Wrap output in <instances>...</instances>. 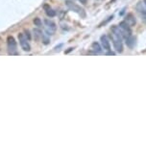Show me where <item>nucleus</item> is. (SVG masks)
Returning <instances> with one entry per match:
<instances>
[{
	"mask_svg": "<svg viewBox=\"0 0 146 147\" xmlns=\"http://www.w3.org/2000/svg\"><path fill=\"white\" fill-rule=\"evenodd\" d=\"M143 3L145 4V6H146V0H143Z\"/></svg>",
	"mask_w": 146,
	"mask_h": 147,
	"instance_id": "19",
	"label": "nucleus"
},
{
	"mask_svg": "<svg viewBox=\"0 0 146 147\" xmlns=\"http://www.w3.org/2000/svg\"><path fill=\"white\" fill-rule=\"evenodd\" d=\"M34 35L37 39H39V38H42V33L39 29H35L34 30Z\"/></svg>",
	"mask_w": 146,
	"mask_h": 147,
	"instance_id": "13",
	"label": "nucleus"
},
{
	"mask_svg": "<svg viewBox=\"0 0 146 147\" xmlns=\"http://www.w3.org/2000/svg\"><path fill=\"white\" fill-rule=\"evenodd\" d=\"M126 39L127 45L129 46V47H131V48H133L134 46H135V44H136V39L131 35V36H129L127 39Z\"/></svg>",
	"mask_w": 146,
	"mask_h": 147,
	"instance_id": "11",
	"label": "nucleus"
},
{
	"mask_svg": "<svg viewBox=\"0 0 146 147\" xmlns=\"http://www.w3.org/2000/svg\"><path fill=\"white\" fill-rule=\"evenodd\" d=\"M101 43H102V47L107 50V51H110V44L109 41L107 36H102L101 37Z\"/></svg>",
	"mask_w": 146,
	"mask_h": 147,
	"instance_id": "8",
	"label": "nucleus"
},
{
	"mask_svg": "<svg viewBox=\"0 0 146 147\" xmlns=\"http://www.w3.org/2000/svg\"><path fill=\"white\" fill-rule=\"evenodd\" d=\"M125 21H126L129 25H130L131 27L132 26H135L136 23V17H135V16H134L133 13H128L126 16V19H125Z\"/></svg>",
	"mask_w": 146,
	"mask_h": 147,
	"instance_id": "9",
	"label": "nucleus"
},
{
	"mask_svg": "<svg viewBox=\"0 0 146 147\" xmlns=\"http://www.w3.org/2000/svg\"><path fill=\"white\" fill-rule=\"evenodd\" d=\"M112 39H113V43H114V49H115L118 53L122 52V51H123V43H122V39H118V38L113 36V35H112Z\"/></svg>",
	"mask_w": 146,
	"mask_h": 147,
	"instance_id": "6",
	"label": "nucleus"
},
{
	"mask_svg": "<svg viewBox=\"0 0 146 147\" xmlns=\"http://www.w3.org/2000/svg\"><path fill=\"white\" fill-rule=\"evenodd\" d=\"M78 1H80L82 4H86L87 2H88V0H78Z\"/></svg>",
	"mask_w": 146,
	"mask_h": 147,
	"instance_id": "18",
	"label": "nucleus"
},
{
	"mask_svg": "<svg viewBox=\"0 0 146 147\" xmlns=\"http://www.w3.org/2000/svg\"><path fill=\"white\" fill-rule=\"evenodd\" d=\"M91 49L93 50L94 52H96V53L102 52V47H101L100 44H99L98 43H96V41H94V43L91 44Z\"/></svg>",
	"mask_w": 146,
	"mask_h": 147,
	"instance_id": "12",
	"label": "nucleus"
},
{
	"mask_svg": "<svg viewBox=\"0 0 146 147\" xmlns=\"http://www.w3.org/2000/svg\"><path fill=\"white\" fill-rule=\"evenodd\" d=\"M44 24L46 27V32L48 33V35H53L57 30V26H56V23L52 20L45 19L44 20Z\"/></svg>",
	"mask_w": 146,
	"mask_h": 147,
	"instance_id": "5",
	"label": "nucleus"
},
{
	"mask_svg": "<svg viewBox=\"0 0 146 147\" xmlns=\"http://www.w3.org/2000/svg\"><path fill=\"white\" fill-rule=\"evenodd\" d=\"M18 39H19V43L21 48L24 50V51H30L31 50V46L29 44V41L27 38H25L24 34H19L18 35Z\"/></svg>",
	"mask_w": 146,
	"mask_h": 147,
	"instance_id": "4",
	"label": "nucleus"
},
{
	"mask_svg": "<svg viewBox=\"0 0 146 147\" xmlns=\"http://www.w3.org/2000/svg\"><path fill=\"white\" fill-rule=\"evenodd\" d=\"M119 29L122 34V38L123 39H127L129 36L132 35V31H131V26L126 22V21H122L119 23Z\"/></svg>",
	"mask_w": 146,
	"mask_h": 147,
	"instance_id": "2",
	"label": "nucleus"
},
{
	"mask_svg": "<svg viewBox=\"0 0 146 147\" xmlns=\"http://www.w3.org/2000/svg\"><path fill=\"white\" fill-rule=\"evenodd\" d=\"M107 55H110V56H114V53L112 52V51H108Z\"/></svg>",
	"mask_w": 146,
	"mask_h": 147,
	"instance_id": "17",
	"label": "nucleus"
},
{
	"mask_svg": "<svg viewBox=\"0 0 146 147\" xmlns=\"http://www.w3.org/2000/svg\"><path fill=\"white\" fill-rule=\"evenodd\" d=\"M34 23L36 24L37 26H41V21H40V19H39V18H38V17L34 19Z\"/></svg>",
	"mask_w": 146,
	"mask_h": 147,
	"instance_id": "15",
	"label": "nucleus"
},
{
	"mask_svg": "<svg viewBox=\"0 0 146 147\" xmlns=\"http://www.w3.org/2000/svg\"><path fill=\"white\" fill-rule=\"evenodd\" d=\"M65 5H66L68 9H69V10H71L72 12L77 13L78 15H80V16H83V17L86 16V13H85L84 9H82L81 7L78 6V5H76V4L73 3V2H71V1H66V2H65Z\"/></svg>",
	"mask_w": 146,
	"mask_h": 147,
	"instance_id": "3",
	"label": "nucleus"
},
{
	"mask_svg": "<svg viewBox=\"0 0 146 147\" xmlns=\"http://www.w3.org/2000/svg\"><path fill=\"white\" fill-rule=\"evenodd\" d=\"M46 13H47V16H50V17H53V16H56V12L52 9H48V10H46Z\"/></svg>",
	"mask_w": 146,
	"mask_h": 147,
	"instance_id": "14",
	"label": "nucleus"
},
{
	"mask_svg": "<svg viewBox=\"0 0 146 147\" xmlns=\"http://www.w3.org/2000/svg\"><path fill=\"white\" fill-rule=\"evenodd\" d=\"M110 31H112V34H113V36L116 37L118 39H123L122 38V34H121V31H120L119 27L118 26H113L110 28Z\"/></svg>",
	"mask_w": 146,
	"mask_h": 147,
	"instance_id": "10",
	"label": "nucleus"
},
{
	"mask_svg": "<svg viewBox=\"0 0 146 147\" xmlns=\"http://www.w3.org/2000/svg\"><path fill=\"white\" fill-rule=\"evenodd\" d=\"M42 41H43V43L44 44H48L49 43V39L46 38V37H44L43 35H42Z\"/></svg>",
	"mask_w": 146,
	"mask_h": 147,
	"instance_id": "16",
	"label": "nucleus"
},
{
	"mask_svg": "<svg viewBox=\"0 0 146 147\" xmlns=\"http://www.w3.org/2000/svg\"><path fill=\"white\" fill-rule=\"evenodd\" d=\"M7 44H8V51L10 55H16L17 54V47H16V41L15 38L12 36L8 37L7 39Z\"/></svg>",
	"mask_w": 146,
	"mask_h": 147,
	"instance_id": "1",
	"label": "nucleus"
},
{
	"mask_svg": "<svg viewBox=\"0 0 146 147\" xmlns=\"http://www.w3.org/2000/svg\"><path fill=\"white\" fill-rule=\"evenodd\" d=\"M136 10L140 13V16H142L143 19L146 20V8L141 2H138V3H137V5H136Z\"/></svg>",
	"mask_w": 146,
	"mask_h": 147,
	"instance_id": "7",
	"label": "nucleus"
}]
</instances>
